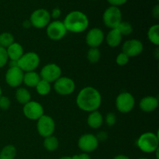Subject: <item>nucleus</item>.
Listing matches in <instances>:
<instances>
[{
	"label": "nucleus",
	"instance_id": "obj_1",
	"mask_svg": "<svg viewBox=\"0 0 159 159\" xmlns=\"http://www.w3.org/2000/svg\"><path fill=\"white\" fill-rule=\"evenodd\" d=\"M102 103V96L96 89L87 86L82 89L76 98V104L80 110L91 112L98 110Z\"/></svg>",
	"mask_w": 159,
	"mask_h": 159
},
{
	"label": "nucleus",
	"instance_id": "obj_2",
	"mask_svg": "<svg viewBox=\"0 0 159 159\" xmlns=\"http://www.w3.org/2000/svg\"><path fill=\"white\" fill-rule=\"evenodd\" d=\"M63 23L67 31L79 34L84 32L88 28L89 21L84 12L75 10L70 12L66 16Z\"/></svg>",
	"mask_w": 159,
	"mask_h": 159
},
{
	"label": "nucleus",
	"instance_id": "obj_3",
	"mask_svg": "<svg viewBox=\"0 0 159 159\" xmlns=\"http://www.w3.org/2000/svg\"><path fill=\"white\" fill-rule=\"evenodd\" d=\"M159 138L157 134L146 132L142 134L137 141V145L144 153H154L158 149Z\"/></svg>",
	"mask_w": 159,
	"mask_h": 159
},
{
	"label": "nucleus",
	"instance_id": "obj_4",
	"mask_svg": "<svg viewBox=\"0 0 159 159\" xmlns=\"http://www.w3.org/2000/svg\"><path fill=\"white\" fill-rule=\"evenodd\" d=\"M40 57L35 52H27L17 61V66L23 72L35 71L40 65Z\"/></svg>",
	"mask_w": 159,
	"mask_h": 159
},
{
	"label": "nucleus",
	"instance_id": "obj_5",
	"mask_svg": "<svg viewBox=\"0 0 159 159\" xmlns=\"http://www.w3.org/2000/svg\"><path fill=\"white\" fill-rule=\"evenodd\" d=\"M102 20L106 26L110 29H115L122 21V12L116 6H110L102 15Z\"/></svg>",
	"mask_w": 159,
	"mask_h": 159
},
{
	"label": "nucleus",
	"instance_id": "obj_6",
	"mask_svg": "<svg viewBox=\"0 0 159 159\" xmlns=\"http://www.w3.org/2000/svg\"><path fill=\"white\" fill-rule=\"evenodd\" d=\"M37 129L39 134L43 138L51 136L55 130V122L51 116L43 114L37 120Z\"/></svg>",
	"mask_w": 159,
	"mask_h": 159
},
{
	"label": "nucleus",
	"instance_id": "obj_7",
	"mask_svg": "<svg viewBox=\"0 0 159 159\" xmlns=\"http://www.w3.org/2000/svg\"><path fill=\"white\" fill-rule=\"evenodd\" d=\"M51 20L50 12L45 9H38L32 12L30 18L31 26L37 29H42L48 26Z\"/></svg>",
	"mask_w": 159,
	"mask_h": 159
},
{
	"label": "nucleus",
	"instance_id": "obj_8",
	"mask_svg": "<svg viewBox=\"0 0 159 159\" xmlns=\"http://www.w3.org/2000/svg\"><path fill=\"white\" fill-rule=\"evenodd\" d=\"M135 105V99L130 93H121L116 99V107L119 112L127 113L131 111Z\"/></svg>",
	"mask_w": 159,
	"mask_h": 159
},
{
	"label": "nucleus",
	"instance_id": "obj_9",
	"mask_svg": "<svg viewBox=\"0 0 159 159\" xmlns=\"http://www.w3.org/2000/svg\"><path fill=\"white\" fill-rule=\"evenodd\" d=\"M54 89L57 94L68 96L75 91V84L71 78L60 77L54 82Z\"/></svg>",
	"mask_w": 159,
	"mask_h": 159
},
{
	"label": "nucleus",
	"instance_id": "obj_10",
	"mask_svg": "<svg viewBox=\"0 0 159 159\" xmlns=\"http://www.w3.org/2000/svg\"><path fill=\"white\" fill-rule=\"evenodd\" d=\"M41 79L50 82H54L61 77V68L56 64H48L41 68L40 72Z\"/></svg>",
	"mask_w": 159,
	"mask_h": 159
},
{
	"label": "nucleus",
	"instance_id": "obj_11",
	"mask_svg": "<svg viewBox=\"0 0 159 159\" xmlns=\"http://www.w3.org/2000/svg\"><path fill=\"white\" fill-rule=\"evenodd\" d=\"M78 146L83 153L89 154L96 150L99 146V141L96 135L93 134H85L79 138Z\"/></svg>",
	"mask_w": 159,
	"mask_h": 159
},
{
	"label": "nucleus",
	"instance_id": "obj_12",
	"mask_svg": "<svg viewBox=\"0 0 159 159\" xmlns=\"http://www.w3.org/2000/svg\"><path fill=\"white\" fill-rule=\"evenodd\" d=\"M23 112L27 119L37 120L43 115V107L40 102L30 100L23 105Z\"/></svg>",
	"mask_w": 159,
	"mask_h": 159
},
{
	"label": "nucleus",
	"instance_id": "obj_13",
	"mask_svg": "<svg viewBox=\"0 0 159 159\" xmlns=\"http://www.w3.org/2000/svg\"><path fill=\"white\" fill-rule=\"evenodd\" d=\"M67 30L63 22L60 20H54L47 26V35L53 40H61L65 36Z\"/></svg>",
	"mask_w": 159,
	"mask_h": 159
},
{
	"label": "nucleus",
	"instance_id": "obj_14",
	"mask_svg": "<svg viewBox=\"0 0 159 159\" xmlns=\"http://www.w3.org/2000/svg\"><path fill=\"white\" fill-rule=\"evenodd\" d=\"M144 50V45L142 42L137 39H130L127 40L123 44V53L129 57H137L142 53Z\"/></svg>",
	"mask_w": 159,
	"mask_h": 159
},
{
	"label": "nucleus",
	"instance_id": "obj_15",
	"mask_svg": "<svg viewBox=\"0 0 159 159\" xmlns=\"http://www.w3.org/2000/svg\"><path fill=\"white\" fill-rule=\"evenodd\" d=\"M24 72L18 67L9 68L7 70L5 76V79L8 85L12 88L19 87L23 83Z\"/></svg>",
	"mask_w": 159,
	"mask_h": 159
},
{
	"label": "nucleus",
	"instance_id": "obj_16",
	"mask_svg": "<svg viewBox=\"0 0 159 159\" xmlns=\"http://www.w3.org/2000/svg\"><path fill=\"white\" fill-rule=\"evenodd\" d=\"M85 40L90 48H97L102 44L104 40V34L99 28L95 27L90 30L86 34Z\"/></svg>",
	"mask_w": 159,
	"mask_h": 159
},
{
	"label": "nucleus",
	"instance_id": "obj_17",
	"mask_svg": "<svg viewBox=\"0 0 159 159\" xmlns=\"http://www.w3.org/2000/svg\"><path fill=\"white\" fill-rule=\"evenodd\" d=\"M139 107L141 110L145 113L155 111L158 107V99L155 96H145L140 101Z\"/></svg>",
	"mask_w": 159,
	"mask_h": 159
},
{
	"label": "nucleus",
	"instance_id": "obj_18",
	"mask_svg": "<svg viewBox=\"0 0 159 159\" xmlns=\"http://www.w3.org/2000/svg\"><path fill=\"white\" fill-rule=\"evenodd\" d=\"M6 51L9 60L11 61H18L24 54L23 46L16 42H14L10 46L6 48Z\"/></svg>",
	"mask_w": 159,
	"mask_h": 159
},
{
	"label": "nucleus",
	"instance_id": "obj_19",
	"mask_svg": "<svg viewBox=\"0 0 159 159\" xmlns=\"http://www.w3.org/2000/svg\"><path fill=\"white\" fill-rule=\"evenodd\" d=\"M103 116L98 110L91 112L87 119V124L91 128L98 129L102 125Z\"/></svg>",
	"mask_w": 159,
	"mask_h": 159
},
{
	"label": "nucleus",
	"instance_id": "obj_20",
	"mask_svg": "<svg viewBox=\"0 0 159 159\" xmlns=\"http://www.w3.org/2000/svg\"><path fill=\"white\" fill-rule=\"evenodd\" d=\"M122 37L123 36L116 28L111 29V30L107 34V38H106L107 44L111 48H116L119 46L122 41Z\"/></svg>",
	"mask_w": 159,
	"mask_h": 159
},
{
	"label": "nucleus",
	"instance_id": "obj_21",
	"mask_svg": "<svg viewBox=\"0 0 159 159\" xmlns=\"http://www.w3.org/2000/svg\"><path fill=\"white\" fill-rule=\"evenodd\" d=\"M41 78H40V74L36 72L35 71H28V72H24L23 75V82L28 87L34 88L38 84Z\"/></svg>",
	"mask_w": 159,
	"mask_h": 159
},
{
	"label": "nucleus",
	"instance_id": "obj_22",
	"mask_svg": "<svg viewBox=\"0 0 159 159\" xmlns=\"http://www.w3.org/2000/svg\"><path fill=\"white\" fill-rule=\"evenodd\" d=\"M16 99L18 101L19 103L25 105L30 101L31 95L26 89L20 87L17 89L16 92Z\"/></svg>",
	"mask_w": 159,
	"mask_h": 159
},
{
	"label": "nucleus",
	"instance_id": "obj_23",
	"mask_svg": "<svg viewBox=\"0 0 159 159\" xmlns=\"http://www.w3.org/2000/svg\"><path fill=\"white\" fill-rule=\"evenodd\" d=\"M43 147L48 152H54L59 147L58 139L53 135L47 137L43 141Z\"/></svg>",
	"mask_w": 159,
	"mask_h": 159
},
{
	"label": "nucleus",
	"instance_id": "obj_24",
	"mask_svg": "<svg viewBox=\"0 0 159 159\" xmlns=\"http://www.w3.org/2000/svg\"><path fill=\"white\" fill-rule=\"evenodd\" d=\"M16 155V148L14 145L9 144L0 152V159H14Z\"/></svg>",
	"mask_w": 159,
	"mask_h": 159
},
{
	"label": "nucleus",
	"instance_id": "obj_25",
	"mask_svg": "<svg viewBox=\"0 0 159 159\" xmlns=\"http://www.w3.org/2000/svg\"><path fill=\"white\" fill-rule=\"evenodd\" d=\"M148 37L151 43L158 46L159 45V25L155 24L151 26L148 32Z\"/></svg>",
	"mask_w": 159,
	"mask_h": 159
},
{
	"label": "nucleus",
	"instance_id": "obj_26",
	"mask_svg": "<svg viewBox=\"0 0 159 159\" xmlns=\"http://www.w3.org/2000/svg\"><path fill=\"white\" fill-rule=\"evenodd\" d=\"M36 90L40 96H47L50 93L51 90V83L47 81L40 79V82L36 85Z\"/></svg>",
	"mask_w": 159,
	"mask_h": 159
},
{
	"label": "nucleus",
	"instance_id": "obj_27",
	"mask_svg": "<svg viewBox=\"0 0 159 159\" xmlns=\"http://www.w3.org/2000/svg\"><path fill=\"white\" fill-rule=\"evenodd\" d=\"M12 43H14V37L12 34L5 32L0 34V46L6 49Z\"/></svg>",
	"mask_w": 159,
	"mask_h": 159
},
{
	"label": "nucleus",
	"instance_id": "obj_28",
	"mask_svg": "<svg viewBox=\"0 0 159 159\" xmlns=\"http://www.w3.org/2000/svg\"><path fill=\"white\" fill-rule=\"evenodd\" d=\"M101 53L97 48H90L87 53V58L88 61L92 64H96L100 59Z\"/></svg>",
	"mask_w": 159,
	"mask_h": 159
},
{
	"label": "nucleus",
	"instance_id": "obj_29",
	"mask_svg": "<svg viewBox=\"0 0 159 159\" xmlns=\"http://www.w3.org/2000/svg\"><path fill=\"white\" fill-rule=\"evenodd\" d=\"M116 29L119 30L122 36L130 35L133 32V26L130 23L126 21H121V23L118 25Z\"/></svg>",
	"mask_w": 159,
	"mask_h": 159
},
{
	"label": "nucleus",
	"instance_id": "obj_30",
	"mask_svg": "<svg viewBox=\"0 0 159 159\" xmlns=\"http://www.w3.org/2000/svg\"><path fill=\"white\" fill-rule=\"evenodd\" d=\"M9 61L7 51L6 48L0 46V68H3Z\"/></svg>",
	"mask_w": 159,
	"mask_h": 159
},
{
	"label": "nucleus",
	"instance_id": "obj_31",
	"mask_svg": "<svg viewBox=\"0 0 159 159\" xmlns=\"http://www.w3.org/2000/svg\"><path fill=\"white\" fill-rule=\"evenodd\" d=\"M129 59H130V57L126 55L124 53L121 52L116 57V62L120 66H124V65H126L129 62Z\"/></svg>",
	"mask_w": 159,
	"mask_h": 159
},
{
	"label": "nucleus",
	"instance_id": "obj_32",
	"mask_svg": "<svg viewBox=\"0 0 159 159\" xmlns=\"http://www.w3.org/2000/svg\"><path fill=\"white\" fill-rule=\"evenodd\" d=\"M10 99L5 96H0V109L2 110H6L10 107Z\"/></svg>",
	"mask_w": 159,
	"mask_h": 159
},
{
	"label": "nucleus",
	"instance_id": "obj_33",
	"mask_svg": "<svg viewBox=\"0 0 159 159\" xmlns=\"http://www.w3.org/2000/svg\"><path fill=\"white\" fill-rule=\"evenodd\" d=\"M116 121V116L113 113H109L106 116V124L109 127H112L115 124Z\"/></svg>",
	"mask_w": 159,
	"mask_h": 159
},
{
	"label": "nucleus",
	"instance_id": "obj_34",
	"mask_svg": "<svg viewBox=\"0 0 159 159\" xmlns=\"http://www.w3.org/2000/svg\"><path fill=\"white\" fill-rule=\"evenodd\" d=\"M127 1L128 0H107V2L112 6H116V7H118L120 6H122V5H124Z\"/></svg>",
	"mask_w": 159,
	"mask_h": 159
},
{
	"label": "nucleus",
	"instance_id": "obj_35",
	"mask_svg": "<svg viewBox=\"0 0 159 159\" xmlns=\"http://www.w3.org/2000/svg\"><path fill=\"white\" fill-rule=\"evenodd\" d=\"M61 14V9H59V8H54V9L51 11V13H50V15H51V18L57 20V19L60 16Z\"/></svg>",
	"mask_w": 159,
	"mask_h": 159
},
{
	"label": "nucleus",
	"instance_id": "obj_36",
	"mask_svg": "<svg viewBox=\"0 0 159 159\" xmlns=\"http://www.w3.org/2000/svg\"><path fill=\"white\" fill-rule=\"evenodd\" d=\"M107 136H108V135H107V132L100 131L97 134V135H96V138H97L98 141H104L107 140Z\"/></svg>",
	"mask_w": 159,
	"mask_h": 159
},
{
	"label": "nucleus",
	"instance_id": "obj_37",
	"mask_svg": "<svg viewBox=\"0 0 159 159\" xmlns=\"http://www.w3.org/2000/svg\"><path fill=\"white\" fill-rule=\"evenodd\" d=\"M73 159H91L89 155L86 153H82L79 155H75L72 156Z\"/></svg>",
	"mask_w": 159,
	"mask_h": 159
},
{
	"label": "nucleus",
	"instance_id": "obj_38",
	"mask_svg": "<svg viewBox=\"0 0 159 159\" xmlns=\"http://www.w3.org/2000/svg\"><path fill=\"white\" fill-rule=\"evenodd\" d=\"M152 15L155 17V19L159 18V6L156 5L155 7L153 8V10H152Z\"/></svg>",
	"mask_w": 159,
	"mask_h": 159
},
{
	"label": "nucleus",
	"instance_id": "obj_39",
	"mask_svg": "<svg viewBox=\"0 0 159 159\" xmlns=\"http://www.w3.org/2000/svg\"><path fill=\"white\" fill-rule=\"evenodd\" d=\"M23 26L24 28H26V29H27V28H30L31 26V23H30V20H25L24 22L23 23Z\"/></svg>",
	"mask_w": 159,
	"mask_h": 159
},
{
	"label": "nucleus",
	"instance_id": "obj_40",
	"mask_svg": "<svg viewBox=\"0 0 159 159\" xmlns=\"http://www.w3.org/2000/svg\"><path fill=\"white\" fill-rule=\"evenodd\" d=\"M113 159H130L129 158L128 156L127 155H116V157H114Z\"/></svg>",
	"mask_w": 159,
	"mask_h": 159
},
{
	"label": "nucleus",
	"instance_id": "obj_41",
	"mask_svg": "<svg viewBox=\"0 0 159 159\" xmlns=\"http://www.w3.org/2000/svg\"><path fill=\"white\" fill-rule=\"evenodd\" d=\"M59 159H73L72 157H70V156H65V157H62V158H59Z\"/></svg>",
	"mask_w": 159,
	"mask_h": 159
},
{
	"label": "nucleus",
	"instance_id": "obj_42",
	"mask_svg": "<svg viewBox=\"0 0 159 159\" xmlns=\"http://www.w3.org/2000/svg\"><path fill=\"white\" fill-rule=\"evenodd\" d=\"M2 89H1V87H0V96H2Z\"/></svg>",
	"mask_w": 159,
	"mask_h": 159
},
{
	"label": "nucleus",
	"instance_id": "obj_43",
	"mask_svg": "<svg viewBox=\"0 0 159 159\" xmlns=\"http://www.w3.org/2000/svg\"><path fill=\"white\" fill-rule=\"evenodd\" d=\"M138 159H148V158H138Z\"/></svg>",
	"mask_w": 159,
	"mask_h": 159
}]
</instances>
